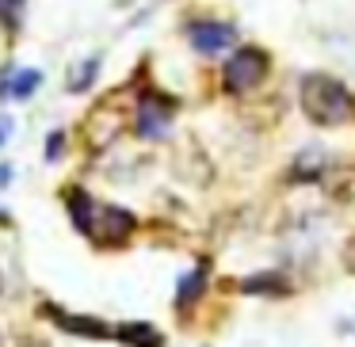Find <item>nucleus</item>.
<instances>
[{"instance_id": "1", "label": "nucleus", "mask_w": 355, "mask_h": 347, "mask_svg": "<svg viewBox=\"0 0 355 347\" xmlns=\"http://www.w3.org/2000/svg\"><path fill=\"white\" fill-rule=\"evenodd\" d=\"M298 100L302 111L313 126H347L355 118V92L344 84V80L329 77V73H306L298 84Z\"/></svg>"}, {"instance_id": "2", "label": "nucleus", "mask_w": 355, "mask_h": 347, "mask_svg": "<svg viewBox=\"0 0 355 347\" xmlns=\"http://www.w3.org/2000/svg\"><path fill=\"white\" fill-rule=\"evenodd\" d=\"M268 69H271L268 54H263V50H256V46H245V50H237V54H233L230 62H225V69H222V84H225V92L245 96V92H252V88H260V84H263Z\"/></svg>"}, {"instance_id": "3", "label": "nucleus", "mask_w": 355, "mask_h": 347, "mask_svg": "<svg viewBox=\"0 0 355 347\" xmlns=\"http://www.w3.org/2000/svg\"><path fill=\"white\" fill-rule=\"evenodd\" d=\"M96 222L88 225V237H96V244H123L126 237L134 233V214L130 210H119V206H96Z\"/></svg>"}, {"instance_id": "4", "label": "nucleus", "mask_w": 355, "mask_h": 347, "mask_svg": "<svg viewBox=\"0 0 355 347\" xmlns=\"http://www.w3.org/2000/svg\"><path fill=\"white\" fill-rule=\"evenodd\" d=\"M187 42H191L199 54H222L233 42V27L218 24V19H199V24L187 27Z\"/></svg>"}, {"instance_id": "5", "label": "nucleus", "mask_w": 355, "mask_h": 347, "mask_svg": "<svg viewBox=\"0 0 355 347\" xmlns=\"http://www.w3.org/2000/svg\"><path fill=\"white\" fill-rule=\"evenodd\" d=\"M172 123V107H161L157 96H141L138 100V115H134V130L138 138H164Z\"/></svg>"}, {"instance_id": "6", "label": "nucleus", "mask_w": 355, "mask_h": 347, "mask_svg": "<svg viewBox=\"0 0 355 347\" xmlns=\"http://www.w3.org/2000/svg\"><path fill=\"white\" fill-rule=\"evenodd\" d=\"M123 126H126V111L119 107V103H103L100 111L92 115V126H88V141H92V149H107L111 141L123 134Z\"/></svg>"}, {"instance_id": "7", "label": "nucleus", "mask_w": 355, "mask_h": 347, "mask_svg": "<svg viewBox=\"0 0 355 347\" xmlns=\"http://www.w3.org/2000/svg\"><path fill=\"white\" fill-rule=\"evenodd\" d=\"M324 191L336 202H355V164H336L324 176Z\"/></svg>"}, {"instance_id": "8", "label": "nucleus", "mask_w": 355, "mask_h": 347, "mask_svg": "<svg viewBox=\"0 0 355 347\" xmlns=\"http://www.w3.org/2000/svg\"><path fill=\"white\" fill-rule=\"evenodd\" d=\"M54 321H58V328L77 332V336H85V339H103L107 336V324L96 321V317H62V313H54Z\"/></svg>"}, {"instance_id": "9", "label": "nucleus", "mask_w": 355, "mask_h": 347, "mask_svg": "<svg viewBox=\"0 0 355 347\" xmlns=\"http://www.w3.org/2000/svg\"><path fill=\"white\" fill-rule=\"evenodd\" d=\"M65 202H69L73 225H77L80 233H88V225H92V214H96V202L88 199L85 191H69V195H65Z\"/></svg>"}, {"instance_id": "10", "label": "nucleus", "mask_w": 355, "mask_h": 347, "mask_svg": "<svg viewBox=\"0 0 355 347\" xmlns=\"http://www.w3.org/2000/svg\"><path fill=\"white\" fill-rule=\"evenodd\" d=\"M39 80H42V73H35V69H27V73H16V77L8 80V84H0V100L4 96H12V100H27V96L39 88Z\"/></svg>"}, {"instance_id": "11", "label": "nucleus", "mask_w": 355, "mask_h": 347, "mask_svg": "<svg viewBox=\"0 0 355 347\" xmlns=\"http://www.w3.org/2000/svg\"><path fill=\"white\" fill-rule=\"evenodd\" d=\"M321 172H324V153H302L291 176L294 179H317Z\"/></svg>"}, {"instance_id": "12", "label": "nucleus", "mask_w": 355, "mask_h": 347, "mask_svg": "<svg viewBox=\"0 0 355 347\" xmlns=\"http://www.w3.org/2000/svg\"><path fill=\"white\" fill-rule=\"evenodd\" d=\"M123 344H134V347H161V336H157L149 324H130V328H123Z\"/></svg>"}, {"instance_id": "13", "label": "nucleus", "mask_w": 355, "mask_h": 347, "mask_svg": "<svg viewBox=\"0 0 355 347\" xmlns=\"http://www.w3.org/2000/svg\"><path fill=\"white\" fill-rule=\"evenodd\" d=\"M199 294H202V267H195V271H187V275H184L176 301H180V305H187V298H199Z\"/></svg>"}, {"instance_id": "14", "label": "nucleus", "mask_w": 355, "mask_h": 347, "mask_svg": "<svg viewBox=\"0 0 355 347\" xmlns=\"http://www.w3.org/2000/svg\"><path fill=\"white\" fill-rule=\"evenodd\" d=\"M279 278L283 275H256L245 283V290L248 294H279V290H286V283H279Z\"/></svg>"}, {"instance_id": "15", "label": "nucleus", "mask_w": 355, "mask_h": 347, "mask_svg": "<svg viewBox=\"0 0 355 347\" xmlns=\"http://www.w3.org/2000/svg\"><path fill=\"white\" fill-rule=\"evenodd\" d=\"M96 69H100V57H88V62H85V73H80V77H73V80H69V88H73V92H85V88L92 84Z\"/></svg>"}, {"instance_id": "16", "label": "nucleus", "mask_w": 355, "mask_h": 347, "mask_svg": "<svg viewBox=\"0 0 355 347\" xmlns=\"http://www.w3.org/2000/svg\"><path fill=\"white\" fill-rule=\"evenodd\" d=\"M24 8V0H0V16H16Z\"/></svg>"}, {"instance_id": "17", "label": "nucleus", "mask_w": 355, "mask_h": 347, "mask_svg": "<svg viewBox=\"0 0 355 347\" xmlns=\"http://www.w3.org/2000/svg\"><path fill=\"white\" fill-rule=\"evenodd\" d=\"M62 141H65V134H54V138H50V145H46L50 161H58V153H62Z\"/></svg>"}, {"instance_id": "18", "label": "nucleus", "mask_w": 355, "mask_h": 347, "mask_svg": "<svg viewBox=\"0 0 355 347\" xmlns=\"http://www.w3.org/2000/svg\"><path fill=\"white\" fill-rule=\"evenodd\" d=\"M8 134H12V118H0V145L8 141Z\"/></svg>"}, {"instance_id": "19", "label": "nucleus", "mask_w": 355, "mask_h": 347, "mask_svg": "<svg viewBox=\"0 0 355 347\" xmlns=\"http://www.w3.org/2000/svg\"><path fill=\"white\" fill-rule=\"evenodd\" d=\"M347 271H355V237L347 240Z\"/></svg>"}, {"instance_id": "20", "label": "nucleus", "mask_w": 355, "mask_h": 347, "mask_svg": "<svg viewBox=\"0 0 355 347\" xmlns=\"http://www.w3.org/2000/svg\"><path fill=\"white\" fill-rule=\"evenodd\" d=\"M16 347H46V344H39V339H19Z\"/></svg>"}, {"instance_id": "21", "label": "nucleus", "mask_w": 355, "mask_h": 347, "mask_svg": "<svg viewBox=\"0 0 355 347\" xmlns=\"http://www.w3.org/2000/svg\"><path fill=\"white\" fill-rule=\"evenodd\" d=\"M0 290H4V278H0Z\"/></svg>"}, {"instance_id": "22", "label": "nucleus", "mask_w": 355, "mask_h": 347, "mask_svg": "<svg viewBox=\"0 0 355 347\" xmlns=\"http://www.w3.org/2000/svg\"><path fill=\"white\" fill-rule=\"evenodd\" d=\"M0 347H4V336H0Z\"/></svg>"}]
</instances>
